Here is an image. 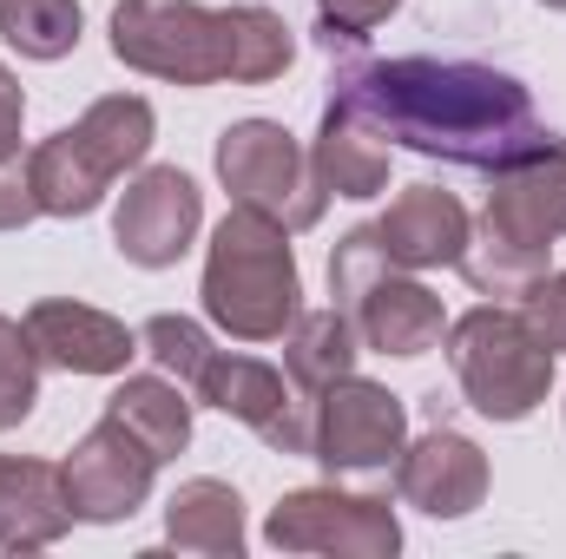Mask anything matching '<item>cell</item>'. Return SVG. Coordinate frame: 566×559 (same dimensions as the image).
<instances>
[{
	"instance_id": "32",
	"label": "cell",
	"mask_w": 566,
	"mask_h": 559,
	"mask_svg": "<svg viewBox=\"0 0 566 559\" xmlns=\"http://www.w3.org/2000/svg\"><path fill=\"white\" fill-rule=\"evenodd\" d=\"M541 7H554V13H566V0H541Z\"/></svg>"
},
{
	"instance_id": "3",
	"label": "cell",
	"mask_w": 566,
	"mask_h": 559,
	"mask_svg": "<svg viewBox=\"0 0 566 559\" xmlns=\"http://www.w3.org/2000/svg\"><path fill=\"white\" fill-rule=\"evenodd\" d=\"M329 296L356 323L363 349H376V356L416 362L428 349H441V336H448L441 296L416 271L389 264L376 224H356V231L336 238V251H329Z\"/></svg>"
},
{
	"instance_id": "23",
	"label": "cell",
	"mask_w": 566,
	"mask_h": 559,
	"mask_svg": "<svg viewBox=\"0 0 566 559\" xmlns=\"http://www.w3.org/2000/svg\"><path fill=\"white\" fill-rule=\"evenodd\" d=\"M73 133L99 151V165L113 178H126L133 165H145V151L158 139V113H151V99H139V93H106V99H93L73 119Z\"/></svg>"
},
{
	"instance_id": "26",
	"label": "cell",
	"mask_w": 566,
	"mask_h": 559,
	"mask_svg": "<svg viewBox=\"0 0 566 559\" xmlns=\"http://www.w3.org/2000/svg\"><path fill=\"white\" fill-rule=\"evenodd\" d=\"M40 369H46V362H40V349H33V336H27V323L0 316V434L33 415V402H40Z\"/></svg>"
},
{
	"instance_id": "13",
	"label": "cell",
	"mask_w": 566,
	"mask_h": 559,
	"mask_svg": "<svg viewBox=\"0 0 566 559\" xmlns=\"http://www.w3.org/2000/svg\"><path fill=\"white\" fill-rule=\"evenodd\" d=\"M20 323H27L40 362L66 369V376H126V362L139 356V336L119 316H106L93 303H73V296H40Z\"/></svg>"
},
{
	"instance_id": "17",
	"label": "cell",
	"mask_w": 566,
	"mask_h": 559,
	"mask_svg": "<svg viewBox=\"0 0 566 559\" xmlns=\"http://www.w3.org/2000/svg\"><path fill=\"white\" fill-rule=\"evenodd\" d=\"M27 178H33V198H40V218H93L106 204V191L119 184L99 151L80 139L73 126H60L53 139H40L27 151Z\"/></svg>"
},
{
	"instance_id": "10",
	"label": "cell",
	"mask_w": 566,
	"mask_h": 559,
	"mask_svg": "<svg viewBox=\"0 0 566 559\" xmlns=\"http://www.w3.org/2000/svg\"><path fill=\"white\" fill-rule=\"evenodd\" d=\"M60 467H66L73 520H86V527H119V520H133L145 500H151V481H158L165 461L145 447L139 434H126L113 415H99L80 441H73V454H66Z\"/></svg>"
},
{
	"instance_id": "20",
	"label": "cell",
	"mask_w": 566,
	"mask_h": 559,
	"mask_svg": "<svg viewBox=\"0 0 566 559\" xmlns=\"http://www.w3.org/2000/svg\"><path fill=\"white\" fill-rule=\"evenodd\" d=\"M106 415L126 434H139L158 461H178L191 447V402H185V389L171 376H126L106 395Z\"/></svg>"
},
{
	"instance_id": "31",
	"label": "cell",
	"mask_w": 566,
	"mask_h": 559,
	"mask_svg": "<svg viewBox=\"0 0 566 559\" xmlns=\"http://www.w3.org/2000/svg\"><path fill=\"white\" fill-rule=\"evenodd\" d=\"M20 126H27V93L0 66V158H20Z\"/></svg>"
},
{
	"instance_id": "12",
	"label": "cell",
	"mask_w": 566,
	"mask_h": 559,
	"mask_svg": "<svg viewBox=\"0 0 566 559\" xmlns=\"http://www.w3.org/2000/svg\"><path fill=\"white\" fill-rule=\"evenodd\" d=\"M396 494L402 507H416L428 520H468L488 500V454L461 428L434 421L422 441L396 454Z\"/></svg>"
},
{
	"instance_id": "27",
	"label": "cell",
	"mask_w": 566,
	"mask_h": 559,
	"mask_svg": "<svg viewBox=\"0 0 566 559\" xmlns=\"http://www.w3.org/2000/svg\"><path fill=\"white\" fill-rule=\"evenodd\" d=\"M139 349L158 362V376H171L178 389H191L198 382V369L211 362V336H205V323H191V316H151L139 329Z\"/></svg>"
},
{
	"instance_id": "4",
	"label": "cell",
	"mask_w": 566,
	"mask_h": 559,
	"mask_svg": "<svg viewBox=\"0 0 566 559\" xmlns=\"http://www.w3.org/2000/svg\"><path fill=\"white\" fill-rule=\"evenodd\" d=\"M448 369L468 409L488 421H527L554 389V349L514 303H481L448 323Z\"/></svg>"
},
{
	"instance_id": "21",
	"label": "cell",
	"mask_w": 566,
	"mask_h": 559,
	"mask_svg": "<svg viewBox=\"0 0 566 559\" xmlns=\"http://www.w3.org/2000/svg\"><path fill=\"white\" fill-rule=\"evenodd\" d=\"M356 356H363V336H356V323L343 309H296V323L283 329V376L303 395H316L323 382L349 376Z\"/></svg>"
},
{
	"instance_id": "2",
	"label": "cell",
	"mask_w": 566,
	"mask_h": 559,
	"mask_svg": "<svg viewBox=\"0 0 566 559\" xmlns=\"http://www.w3.org/2000/svg\"><path fill=\"white\" fill-rule=\"evenodd\" d=\"M205 316L231 336V342H283V329L303 309V277H296V251L277 218L238 204L224 211V224L211 231L205 251Z\"/></svg>"
},
{
	"instance_id": "6",
	"label": "cell",
	"mask_w": 566,
	"mask_h": 559,
	"mask_svg": "<svg viewBox=\"0 0 566 559\" xmlns=\"http://www.w3.org/2000/svg\"><path fill=\"white\" fill-rule=\"evenodd\" d=\"M113 60L165 86H218L224 80V20L198 0H119L113 7Z\"/></svg>"
},
{
	"instance_id": "25",
	"label": "cell",
	"mask_w": 566,
	"mask_h": 559,
	"mask_svg": "<svg viewBox=\"0 0 566 559\" xmlns=\"http://www.w3.org/2000/svg\"><path fill=\"white\" fill-rule=\"evenodd\" d=\"M86 33V13L80 0H0V40L20 53V60H66Z\"/></svg>"
},
{
	"instance_id": "24",
	"label": "cell",
	"mask_w": 566,
	"mask_h": 559,
	"mask_svg": "<svg viewBox=\"0 0 566 559\" xmlns=\"http://www.w3.org/2000/svg\"><path fill=\"white\" fill-rule=\"evenodd\" d=\"M461 277L474 283L481 296H501V303H521L534 283L554 271V251H534V244H507L494 231H468V251L454 264Z\"/></svg>"
},
{
	"instance_id": "16",
	"label": "cell",
	"mask_w": 566,
	"mask_h": 559,
	"mask_svg": "<svg viewBox=\"0 0 566 559\" xmlns=\"http://www.w3.org/2000/svg\"><path fill=\"white\" fill-rule=\"evenodd\" d=\"M73 534L66 467L33 454H0V553H40Z\"/></svg>"
},
{
	"instance_id": "1",
	"label": "cell",
	"mask_w": 566,
	"mask_h": 559,
	"mask_svg": "<svg viewBox=\"0 0 566 559\" xmlns=\"http://www.w3.org/2000/svg\"><path fill=\"white\" fill-rule=\"evenodd\" d=\"M323 106H343L376 139L402 145L416 158H441L461 171H507L534 151H554L560 133L534 113V93L481 60H434V53H329Z\"/></svg>"
},
{
	"instance_id": "14",
	"label": "cell",
	"mask_w": 566,
	"mask_h": 559,
	"mask_svg": "<svg viewBox=\"0 0 566 559\" xmlns=\"http://www.w3.org/2000/svg\"><path fill=\"white\" fill-rule=\"evenodd\" d=\"M474 231H494L507 244L554 251L566 238V145L534 151V158L494 171V191H488V211H481Z\"/></svg>"
},
{
	"instance_id": "7",
	"label": "cell",
	"mask_w": 566,
	"mask_h": 559,
	"mask_svg": "<svg viewBox=\"0 0 566 559\" xmlns=\"http://www.w3.org/2000/svg\"><path fill=\"white\" fill-rule=\"evenodd\" d=\"M409 447V409L356 369L310 395V461L329 474H382Z\"/></svg>"
},
{
	"instance_id": "15",
	"label": "cell",
	"mask_w": 566,
	"mask_h": 559,
	"mask_svg": "<svg viewBox=\"0 0 566 559\" xmlns=\"http://www.w3.org/2000/svg\"><path fill=\"white\" fill-rule=\"evenodd\" d=\"M468 231H474L468 204H461L454 191H441V184H409V191L376 218V238H382L389 264H402V271H416V277L461 264Z\"/></svg>"
},
{
	"instance_id": "30",
	"label": "cell",
	"mask_w": 566,
	"mask_h": 559,
	"mask_svg": "<svg viewBox=\"0 0 566 559\" xmlns=\"http://www.w3.org/2000/svg\"><path fill=\"white\" fill-rule=\"evenodd\" d=\"M33 218H40V198H33L27 158H0V231H27Z\"/></svg>"
},
{
	"instance_id": "5",
	"label": "cell",
	"mask_w": 566,
	"mask_h": 559,
	"mask_svg": "<svg viewBox=\"0 0 566 559\" xmlns=\"http://www.w3.org/2000/svg\"><path fill=\"white\" fill-rule=\"evenodd\" d=\"M218 184L238 204L277 218L283 231H310L329 211V191H323L310 151L296 145V133H283L277 119H238V126L218 133Z\"/></svg>"
},
{
	"instance_id": "22",
	"label": "cell",
	"mask_w": 566,
	"mask_h": 559,
	"mask_svg": "<svg viewBox=\"0 0 566 559\" xmlns=\"http://www.w3.org/2000/svg\"><path fill=\"white\" fill-rule=\"evenodd\" d=\"M218 20H224V80L231 86H271L290 73L296 40H290L283 13L244 0V7H218Z\"/></svg>"
},
{
	"instance_id": "11",
	"label": "cell",
	"mask_w": 566,
	"mask_h": 559,
	"mask_svg": "<svg viewBox=\"0 0 566 559\" xmlns=\"http://www.w3.org/2000/svg\"><path fill=\"white\" fill-rule=\"evenodd\" d=\"M205 224V191L178 171V165H145L139 178L119 191V211H113V244L126 264L139 271H171L191 238Z\"/></svg>"
},
{
	"instance_id": "18",
	"label": "cell",
	"mask_w": 566,
	"mask_h": 559,
	"mask_svg": "<svg viewBox=\"0 0 566 559\" xmlns=\"http://www.w3.org/2000/svg\"><path fill=\"white\" fill-rule=\"evenodd\" d=\"M310 165H316V178H323L329 198L369 204V198L389 191V145L376 139L363 119H349L343 106H323V126L310 139Z\"/></svg>"
},
{
	"instance_id": "8",
	"label": "cell",
	"mask_w": 566,
	"mask_h": 559,
	"mask_svg": "<svg viewBox=\"0 0 566 559\" xmlns=\"http://www.w3.org/2000/svg\"><path fill=\"white\" fill-rule=\"evenodd\" d=\"M264 540L277 553H336V559H396L402 520L382 494L349 487H296L264 520Z\"/></svg>"
},
{
	"instance_id": "28",
	"label": "cell",
	"mask_w": 566,
	"mask_h": 559,
	"mask_svg": "<svg viewBox=\"0 0 566 559\" xmlns=\"http://www.w3.org/2000/svg\"><path fill=\"white\" fill-rule=\"evenodd\" d=\"M402 0H316V46L323 53H356Z\"/></svg>"
},
{
	"instance_id": "9",
	"label": "cell",
	"mask_w": 566,
	"mask_h": 559,
	"mask_svg": "<svg viewBox=\"0 0 566 559\" xmlns=\"http://www.w3.org/2000/svg\"><path fill=\"white\" fill-rule=\"evenodd\" d=\"M191 395H198V409H218V415L244 421L264 447L310 461V395H303L283 369H271L264 356L211 349V362L198 369Z\"/></svg>"
},
{
	"instance_id": "19",
	"label": "cell",
	"mask_w": 566,
	"mask_h": 559,
	"mask_svg": "<svg viewBox=\"0 0 566 559\" xmlns=\"http://www.w3.org/2000/svg\"><path fill=\"white\" fill-rule=\"evenodd\" d=\"M165 547L198 559H238L244 553V500L231 481H185L171 500H165Z\"/></svg>"
},
{
	"instance_id": "29",
	"label": "cell",
	"mask_w": 566,
	"mask_h": 559,
	"mask_svg": "<svg viewBox=\"0 0 566 559\" xmlns=\"http://www.w3.org/2000/svg\"><path fill=\"white\" fill-rule=\"evenodd\" d=\"M521 309H527V323L541 329V342H547L554 356H566V271H547V277L521 296Z\"/></svg>"
}]
</instances>
